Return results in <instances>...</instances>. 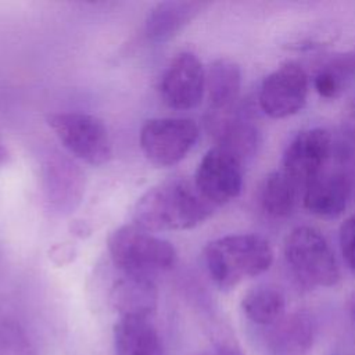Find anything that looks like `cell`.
Segmentation results:
<instances>
[{
	"label": "cell",
	"instance_id": "6da1fadb",
	"mask_svg": "<svg viewBox=\"0 0 355 355\" xmlns=\"http://www.w3.org/2000/svg\"><path fill=\"white\" fill-rule=\"evenodd\" d=\"M215 209L194 180L173 179L151 187L137 200L133 220L151 233L186 230L205 222Z\"/></svg>",
	"mask_w": 355,
	"mask_h": 355
},
{
	"label": "cell",
	"instance_id": "7a4b0ae2",
	"mask_svg": "<svg viewBox=\"0 0 355 355\" xmlns=\"http://www.w3.org/2000/svg\"><path fill=\"white\" fill-rule=\"evenodd\" d=\"M204 259L214 283L222 290H229L266 272L273 262V251L258 234H227L207 244Z\"/></svg>",
	"mask_w": 355,
	"mask_h": 355
},
{
	"label": "cell",
	"instance_id": "3957f363",
	"mask_svg": "<svg viewBox=\"0 0 355 355\" xmlns=\"http://www.w3.org/2000/svg\"><path fill=\"white\" fill-rule=\"evenodd\" d=\"M108 251L114 265L125 275L146 276L169 270L178 259L175 247L139 226L125 225L108 239Z\"/></svg>",
	"mask_w": 355,
	"mask_h": 355
},
{
	"label": "cell",
	"instance_id": "277c9868",
	"mask_svg": "<svg viewBox=\"0 0 355 355\" xmlns=\"http://www.w3.org/2000/svg\"><path fill=\"white\" fill-rule=\"evenodd\" d=\"M284 258L295 279L306 287H333L340 282L336 255L315 227L293 229L284 240Z\"/></svg>",
	"mask_w": 355,
	"mask_h": 355
},
{
	"label": "cell",
	"instance_id": "5b68a950",
	"mask_svg": "<svg viewBox=\"0 0 355 355\" xmlns=\"http://www.w3.org/2000/svg\"><path fill=\"white\" fill-rule=\"evenodd\" d=\"M47 123L62 146L80 161L100 166L112 157V144L107 126L94 115L85 112H55Z\"/></svg>",
	"mask_w": 355,
	"mask_h": 355
},
{
	"label": "cell",
	"instance_id": "8992f818",
	"mask_svg": "<svg viewBox=\"0 0 355 355\" xmlns=\"http://www.w3.org/2000/svg\"><path fill=\"white\" fill-rule=\"evenodd\" d=\"M200 129L189 118H153L140 129V147L150 162L171 166L180 162L194 147Z\"/></svg>",
	"mask_w": 355,
	"mask_h": 355
},
{
	"label": "cell",
	"instance_id": "52a82bcc",
	"mask_svg": "<svg viewBox=\"0 0 355 355\" xmlns=\"http://www.w3.org/2000/svg\"><path fill=\"white\" fill-rule=\"evenodd\" d=\"M309 92L308 75L297 62H286L270 72L258 93L259 108L273 119L291 116L302 110Z\"/></svg>",
	"mask_w": 355,
	"mask_h": 355
},
{
	"label": "cell",
	"instance_id": "ba28073f",
	"mask_svg": "<svg viewBox=\"0 0 355 355\" xmlns=\"http://www.w3.org/2000/svg\"><path fill=\"white\" fill-rule=\"evenodd\" d=\"M194 184L214 207H220L241 191L243 161L233 153L214 146L200 161Z\"/></svg>",
	"mask_w": 355,
	"mask_h": 355
},
{
	"label": "cell",
	"instance_id": "9c48e42d",
	"mask_svg": "<svg viewBox=\"0 0 355 355\" xmlns=\"http://www.w3.org/2000/svg\"><path fill=\"white\" fill-rule=\"evenodd\" d=\"M331 147V136L326 129L302 130L287 146L282 171L305 190L306 184L326 169Z\"/></svg>",
	"mask_w": 355,
	"mask_h": 355
},
{
	"label": "cell",
	"instance_id": "30bf717a",
	"mask_svg": "<svg viewBox=\"0 0 355 355\" xmlns=\"http://www.w3.org/2000/svg\"><path fill=\"white\" fill-rule=\"evenodd\" d=\"M205 72L196 54L189 51L178 54L161 78L162 101L173 110L197 107L205 93Z\"/></svg>",
	"mask_w": 355,
	"mask_h": 355
},
{
	"label": "cell",
	"instance_id": "8fae6325",
	"mask_svg": "<svg viewBox=\"0 0 355 355\" xmlns=\"http://www.w3.org/2000/svg\"><path fill=\"white\" fill-rule=\"evenodd\" d=\"M205 126L215 140V146L225 148L241 161L251 157L258 146V130L237 108L226 112L205 115Z\"/></svg>",
	"mask_w": 355,
	"mask_h": 355
},
{
	"label": "cell",
	"instance_id": "7c38bea8",
	"mask_svg": "<svg viewBox=\"0 0 355 355\" xmlns=\"http://www.w3.org/2000/svg\"><path fill=\"white\" fill-rule=\"evenodd\" d=\"M349 196V178L341 171L324 169L306 184L302 194V204L312 215L331 219L344 212Z\"/></svg>",
	"mask_w": 355,
	"mask_h": 355
},
{
	"label": "cell",
	"instance_id": "4fadbf2b",
	"mask_svg": "<svg viewBox=\"0 0 355 355\" xmlns=\"http://www.w3.org/2000/svg\"><path fill=\"white\" fill-rule=\"evenodd\" d=\"M313 340L312 319L304 312H293L266 327L263 348L268 355H306Z\"/></svg>",
	"mask_w": 355,
	"mask_h": 355
},
{
	"label": "cell",
	"instance_id": "5bb4252c",
	"mask_svg": "<svg viewBox=\"0 0 355 355\" xmlns=\"http://www.w3.org/2000/svg\"><path fill=\"white\" fill-rule=\"evenodd\" d=\"M110 302L121 318H148L157 308V287L150 277L125 275L114 283Z\"/></svg>",
	"mask_w": 355,
	"mask_h": 355
},
{
	"label": "cell",
	"instance_id": "9a60e30c",
	"mask_svg": "<svg viewBox=\"0 0 355 355\" xmlns=\"http://www.w3.org/2000/svg\"><path fill=\"white\" fill-rule=\"evenodd\" d=\"M83 190V175L64 157L51 158L46 165L44 193L50 207L57 212L69 211L79 201Z\"/></svg>",
	"mask_w": 355,
	"mask_h": 355
},
{
	"label": "cell",
	"instance_id": "2e32d148",
	"mask_svg": "<svg viewBox=\"0 0 355 355\" xmlns=\"http://www.w3.org/2000/svg\"><path fill=\"white\" fill-rule=\"evenodd\" d=\"M204 6L201 1L180 0L158 3L146 18L144 33L151 42H166L189 25Z\"/></svg>",
	"mask_w": 355,
	"mask_h": 355
},
{
	"label": "cell",
	"instance_id": "e0dca14e",
	"mask_svg": "<svg viewBox=\"0 0 355 355\" xmlns=\"http://www.w3.org/2000/svg\"><path fill=\"white\" fill-rule=\"evenodd\" d=\"M114 344L118 355H166L148 318H121L114 326Z\"/></svg>",
	"mask_w": 355,
	"mask_h": 355
},
{
	"label": "cell",
	"instance_id": "ac0fdd59",
	"mask_svg": "<svg viewBox=\"0 0 355 355\" xmlns=\"http://www.w3.org/2000/svg\"><path fill=\"white\" fill-rule=\"evenodd\" d=\"M241 89L240 67L227 58L214 61L205 72V92L211 112H226L236 108Z\"/></svg>",
	"mask_w": 355,
	"mask_h": 355
},
{
	"label": "cell",
	"instance_id": "d6986e66",
	"mask_svg": "<svg viewBox=\"0 0 355 355\" xmlns=\"http://www.w3.org/2000/svg\"><path fill=\"white\" fill-rule=\"evenodd\" d=\"M302 194L304 189L279 169L265 178L259 190V205L270 218H287L295 211Z\"/></svg>",
	"mask_w": 355,
	"mask_h": 355
},
{
	"label": "cell",
	"instance_id": "ffe728a7",
	"mask_svg": "<svg viewBox=\"0 0 355 355\" xmlns=\"http://www.w3.org/2000/svg\"><path fill=\"white\" fill-rule=\"evenodd\" d=\"M241 309L250 322L268 327L286 315V298L279 287L258 284L244 294Z\"/></svg>",
	"mask_w": 355,
	"mask_h": 355
},
{
	"label": "cell",
	"instance_id": "44dd1931",
	"mask_svg": "<svg viewBox=\"0 0 355 355\" xmlns=\"http://www.w3.org/2000/svg\"><path fill=\"white\" fill-rule=\"evenodd\" d=\"M355 78V51L333 57L324 64L313 79L316 92L324 98L340 96Z\"/></svg>",
	"mask_w": 355,
	"mask_h": 355
},
{
	"label": "cell",
	"instance_id": "7402d4cb",
	"mask_svg": "<svg viewBox=\"0 0 355 355\" xmlns=\"http://www.w3.org/2000/svg\"><path fill=\"white\" fill-rule=\"evenodd\" d=\"M0 355H33L28 337L14 323L0 322Z\"/></svg>",
	"mask_w": 355,
	"mask_h": 355
},
{
	"label": "cell",
	"instance_id": "603a6c76",
	"mask_svg": "<svg viewBox=\"0 0 355 355\" xmlns=\"http://www.w3.org/2000/svg\"><path fill=\"white\" fill-rule=\"evenodd\" d=\"M338 243L347 265L355 270V214L347 218L341 225Z\"/></svg>",
	"mask_w": 355,
	"mask_h": 355
},
{
	"label": "cell",
	"instance_id": "cb8c5ba5",
	"mask_svg": "<svg viewBox=\"0 0 355 355\" xmlns=\"http://www.w3.org/2000/svg\"><path fill=\"white\" fill-rule=\"evenodd\" d=\"M196 355H245V354L234 343L219 341V343H215V344L204 348L202 351L197 352Z\"/></svg>",
	"mask_w": 355,
	"mask_h": 355
},
{
	"label": "cell",
	"instance_id": "d4e9b609",
	"mask_svg": "<svg viewBox=\"0 0 355 355\" xmlns=\"http://www.w3.org/2000/svg\"><path fill=\"white\" fill-rule=\"evenodd\" d=\"M6 159H7V150L4 148V146L0 141V164H3Z\"/></svg>",
	"mask_w": 355,
	"mask_h": 355
},
{
	"label": "cell",
	"instance_id": "484cf974",
	"mask_svg": "<svg viewBox=\"0 0 355 355\" xmlns=\"http://www.w3.org/2000/svg\"><path fill=\"white\" fill-rule=\"evenodd\" d=\"M349 309H351V316H352V319H354V322H355V295H354V298H352V301H351Z\"/></svg>",
	"mask_w": 355,
	"mask_h": 355
}]
</instances>
